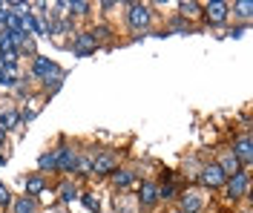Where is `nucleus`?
I'll use <instances>...</instances> for the list:
<instances>
[{
	"instance_id": "f257e3e1",
	"label": "nucleus",
	"mask_w": 253,
	"mask_h": 213,
	"mask_svg": "<svg viewBox=\"0 0 253 213\" xmlns=\"http://www.w3.org/2000/svg\"><path fill=\"white\" fill-rule=\"evenodd\" d=\"M126 23H129L132 32L150 29V23H153V9H150L147 3H129V6H126Z\"/></svg>"
},
{
	"instance_id": "f03ea898",
	"label": "nucleus",
	"mask_w": 253,
	"mask_h": 213,
	"mask_svg": "<svg viewBox=\"0 0 253 213\" xmlns=\"http://www.w3.org/2000/svg\"><path fill=\"white\" fill-rule=\"evenodd\" d=\"M32 75L35 78H41V81H49V78H63L61 66L55 64V61H49L43 55H35L32 58Z\"/></svg>"
},
{
	"instance_id": "7ed1b4c3",
	"label": "nucleus",
	"mask_w": 253,
	"mask_h": 213,
	"mask_svg": "<svg viewBox=\"0 0 253 213\" xmlns=\"http://www.w3.org/2000/svg\"><path fill=\"white\" fill-rule=\"evenodd\" d=\"M118 170V153L112 150H101L92 159V173L95 176H107V173H115Z\"/></svg>"
},
{
	"instance_id": "20e7f679",
	"label": "nucleus",
	"mask_w": 253,
	"mask_h": 213,
	"mask_svg": "<svg viewBox=\"0 0 253 213\" xmlns=\"http://www.w3.org/2000/svg\"><path fill=\"white\" fill-rule=\"evenodd\" d=\"M199 179H202V184H205V187H210V190H219V187H224L227 176L221 173L219 164H205V167H202V173H199Z\"/></svg>"
},
{
	"instance_id": "39448f33",
	"label": "nucleus",
	"mask_w": 253,
	"mask_h": 213,
	"mask_svg": "<svg viewBox=\"0 0 253 213\" xmlns=\"http://www.w3.org/2000/svg\"><path fill=\"white\" fill-rule=\"evenodd\" d=\"M224 196L227 199H242L248 196V173L242 170L236 176H230V179L224 181Z\"/></svg>"
},
{
	"instance_id": "423d86ee",
	"label": "nucleus",
	"mask_w": 253,
	"mask_h": 213,
	"mask_svg": "<svg viewBox=\"0 0 253 213\" xmlns=\"http://www.w3.org/2000/svg\"><path fill=\"white\" fill-rule=\"evenodd\" d=\"M55 159H58V167H55V170H61V173H75L78 153L69 147V144H61V147L55 150Z\"/></svg>"
},
{
	"instance_id": "0eeeda50",
	"label": "nucleus",
	"mask_w": 253,
	"mask_h": 213,
	"mask_svg": "<svg viewBox=\"0 0 253 213\" xmlns=\"http://www.w3.org/2000/svg\"><path fill=\"white\" fill-rule=\"evenodd\" d=\"M202 208H205V199H202L199 190H187V193H181V208H178L181 213H199Z\"/></svg>"
},
{
	"instance_id": "6e6552de",
	"label": "nucleus",
	"mask_w": 253,
	"mask_h": 213,
	"mask_svg": "<svg viewBox=\"0 0 253 213\" xmlns=\"http://www.w3.org/2000/svg\"><path fill=\"white\" fill-rule=\"evenodd\" d=\"M138 202H141V208H156L158 202H161L156 181H144V184H141V193H138Z\"/></svg>"
},
{
	"instance_id": "1a4fd4ad",
	"label": "nucleus",
	"mask_w": 253,
	"mask_h": 213,
	"mask_svg": "<svg viewBox=\"0 0 253 213\" xmlns=\"http://www.w3.org/2000/svg\"><path fill=\"white\" fill-rule=\"evenodd\" d=\"M75 55L78 58H86V55H92L95 49H98V43H95V38H92V32H81L78 38H75Z\"/></svg>"
},
{
	"instance_id": "9d476101",
	"label": "nucleus",
	"mask_w": 253,
	"mask_h": 213,
	"mask_svg": "<svg viewBox=\"0 0 253 213\" xmlns=\"http://www.w3.org/2000/svg\"><path fill=\"white\" fill-rule=\"evenodd\" d=\"M205 17L210 20V23H224V20H227V3H221V0L207 3L205 6Z\"/></svg>"
},
{
	"instance_id": "9b49d317",
	"label": "nucleus",
	"mask_w": 253,
	"mask_h": 213,
	"mask_svg": "<svg viewBox=\"0 0 253 213\" xmlns=\"http://www.w3.org/2000/svg\"><path fill=\"white\" fill-rule=\"evenodd\" d=\"M230 153L239 159V164H251V156H253V153H251V135H242L236 144H233Z\"/></svg>"
},
{
	"instance_id": "f8f14e48",
	"label": "nucleus",
	"mask_w": 253,
	"mask_h": 213,
	"mask_svg": "<svg viewBox=\"0 0 253 213\" xmlns=\"http://www.w3.org/2000/svg\"><path fill=\"white\" fill-rule=\"evenodd\" d=\"M12 213H38V199L35 196H17L15 205H12Z\"/></svg>"
},
{
	"instance_id": "ddd939ff",
	"label": "nucleus",
	"mask_w": 253,
	"mask_h": 213,
	"mask_svg": "<svg viewBox=\"0 0 253 213\" xmlns=\"http://www.w3.org/2000/svg\"><path fill=\"white\" fill-rule=\"evenodd\" d=\"M219 167H221V173L230 179V176H236V173H242V164H239V159L233 156V153H224L221 156V162H219Z\"/></svg>"
},
{
	"instance_id": "4468645a",
	"label": "nucleus",
	"mask_w": 253,
	"mask_h": 213,
	"mask_svg": "<svg viewBox=\"0 0 253 213\" xmlns=\"http://www.w3.org/2000/svg\"><path fill=\"white\" fill-rule=\"evenodd\" d=\"M43 187H46L43 173H35V176H29V179H26V196H38Z\"/></svg>"
},
{
	"instance_id": "2eb2a0df",
	"label": "nucleus",
	"mask_w": 253,
	"mask_h": 213,
	"mask_svg": "<svg viewBox=\"0 0 253 213\" xmlns=\"http://www.w3.org/2000/svg\"><path fill=\"white\" fill-rule=\"evenodd\" d=\"M20 78V66H3V75H0V86H15Z\"/></svg>"
},
{
	"instance_id": "dca6fc26",
	"label": "nucleus",
	"mask_w": 253,
	"mask_h": 213,
	"mask_svg": "<svg viewBox=\"0 0 253 213\" xmlns=\"http://www.w3.org/2000/svg\"><path fill=\"white\" fill-rule=\"evenodd\" d=\"M55 167H58L55 150H46V153H41V156H38V170H41V173H46V170H55Z\"/></svg>"
},
{
	"instance_id": "f3484780",
	"label": "nucleus",
	"mask_w": 253,
	"mask_h": 213,
	"mask_svg": "<svg viewBox=\"0 0 253 213\" xmlns=\"http://www.w3.org/2000/svg\"><path fill=\"white\" fill-rule=\"evenodd\" d=\"M112 181H115V187H129V184L135 181V173H132V170H115Z\"/></svg>"
},
{
	"instance_id": "a211bd4d",
	"label": "nucleus",
	"mask_w": 253,
	"mask_h": 213,
	"mask_svg": "<svg viewBox=\"0 0 253 213\" xmlns=\"http://www.w3.org/2000/svg\"><path fill=\"white\" fill-rule=\"evenodd\" d=\"M58 193H61L63 202H72V199H78V187H75L72 181H63L61 187H58Z\"/></svg>"
},
{
	"instance_id": "6ab92c4d",
	"label": "nucleus",
	"mask_w": 253,
	"mask_h": 213,
	"mask_svg": "<svg viewBox=\"0 0 253 213\" xmlns=\"http://www.w3.org/2000/svg\"><path fill=\"white\" fill-rule=\"evenodd\" d=\"M75 170H78L81 176H89V173H92V159H89V156H84V159H78V164H75Z\"/></svg>"
},
{
	"instance_id": "aec40b11",
	"label": "nucleus",
	"mask_w": 253,
	"mask_h": 213,
	"mask_svg": "<svg viewBox=\"0 0 253 213\" xmlns=\"http://www.w3.org/2000/svg\"><path fill=\"white\" fill-rule=\"evenodd\" d=\"M178 9H181V17H193V15H199L202 6H199V3H181Z\"/></svg>"
},
{
	"instance_id": "412c9836",
	"label": "nucleus",
	"mask_w": 253,
	"mask_h": 213,
	"mask_svg": "<svg viewBox=\"0 0 253 213\" xmlns=\"http://www.w3.org/2000/svg\"><path fill=\"white\" fill-rule=\"evenodd\" d=\"M251 9H253L251 0H242V3H236V15H239V17H245V20L251 17Z\"/></svg>"
},
{
	"instance_id": "4be33fe9",
	"label": "nucleus",
	"mask_w": 253,
	"mask_h": 213,
	"mask_svg": "<svg viewBox=\"0 0 253 213\" xmlns=\"http://www.w3.org/2000/svg\"><path fill=\"white\" fill-rule=\"evenodd\" d=\"M170 29H173V32H190V23L184 17H175L173 23H170Z\"/></svg>"
},
{
	"instance_id": "5701e85b",
	"label": "nucleus",
	"mask_w": 253,
	"mask_h": 213,
	"mask_svg": "<svg viewBox=\"0 0 253 213\" xmlns=\"http://www.w3.org/2000/svg\"><path fill=\"white\" fill-rule=\"evenodd\" d=\"M69 9H72L75 15H89V3H81V0H75V3H69Z\"/></svg>"
},
{
	"instance_id": "b1692460",
	"label": "nucleus",
	"mask_w": 253,
	"mask_h": 213,
	"mask_svg": "<svg viewBox=\"0 0 253 213\" xmlns=\"http://www.w3.org/2000/svg\"><path fill=\"white\" fill-rule=\"evenodd\" d=\"M84 205H86V211L89 213H98V199H92V193H84Z\"/></svg>"
},
{
	"instance_id": "393cba45",
	"label": "nucleus",
	"mask_w": 253,
	"mask_h": 213,
	"mask_svg": "<svg viewBox=\"0 0 253 213\" xmlns=\"http://www.w3.org/2000/svg\"><path fill=\"white\" fill-rule=\"evenodd\" d=\"M0 205H9V190H6L3 181H0Z\"/></svg>"
},
{
	"instance_id": "a878e982",
	"label": "nucleus",
	"mask_w": 253,
	"mask_h": 213,
	"mask_svg": "<svg viewBox=\"0 0 253 213\" xmlns=\"http://www.w3.org/2000/svg\"><path fill=\"white\" fill-rule=\"evenodd\" d=\"M3 118H6V110H0V130H3Z\"/></svg>"
},
{
	"instance_id": "bb28decb",
	"label": "nucleus",
	"mask_w": 253,
	"mask_h": 213,
	"mask_svg": "<svg viewBox=\"0 0 253 213\" xmlns=\"http://www.w3.org/2000/svg\"><path fill=\"white\" fill-rule=\"evenodd\" d=\"M3 49H6V43H3V35H0V55H3Z\"/></svg>"
},
{
	"instance_id": "cd10ccee",
	"label": "nucleus",
	"mask_w": 253,
	"mask_h": 213,
	"mask_svg": "<svg viewBox=\"0 0 253 213\" xmlns=\"http://www.w3.org/2000/svg\"><path fill=\"white\" fill-rule=\"evenodd\" d=\"M3 141H6V130H0V144H3Z\"/></svg>"
},
{
	"instance_id": "c85d7f7f",
	"label": "nucleus",
	"mask_w": 253,
	"mask_h": 213,
	"mask_svg": "<svg viewBox=\"0 0 253 213\" xmlns=\"http://www.w3.org/2000/svg\"><path fill=\"white\" fill-rule=\"evenodd\" d=\"M3 164H6V159H3V156H0V167H3Z\"/></svg>"
},
{
	"instance_id": "c756f323",
	"label": "nucleus",
	"mask_w": 253,
	"mask_h": 213,
	"mask_svg": "<svg viewBox=\"0 0 253 213\" xmlns=\"http://www.w3.org/2000/svg\"><path fill=\"white\" fill-rule=\"evenodd\" d=\"M239 213H251V211H248V208H245V211H239Z\"/></svg>"
},
{
	"instance_id": "7c9ffc66",
	"label": "nucleus",
	"mask_w": 253,
	"mask_h": 213,
	"mask_svg": "<svg viewBox=\"0 0 253 213\" xmlns=\"http://www.w3.org/2000/svg\"><path fill=\"white\" fill-rule=\"evenodd\" d=\"M173 213H181V211H173Z\"/></svg>"
}]
</instances>
